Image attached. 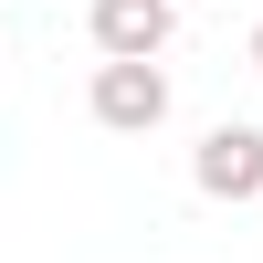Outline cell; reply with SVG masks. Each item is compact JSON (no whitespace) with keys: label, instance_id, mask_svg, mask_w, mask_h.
<instances>
[{"label":"cell","instance_id":"1","mask_svg":"<svg viewBox=\"0 0 263 263\" xmlns=\"http://www.w3.org/2000/svg\"><path fill=\"white\" fill-rule=\"evenodd\" d=\"M84 105H95V126H116V137H147V126H168V74L158 63H95Z\"/></svg>","mask_w":263,"mask_h":263},{"label":"cell","instance_id":"2","mask_svg":"<svg viewBox=\"0 0 263 263\" xmlns=\"http://www.w3.org/2000/svg\"><path fill=\"white\" fill-rule=\"evenodd\" d=\"M190 179H200V200H263V126L221 116L200 147H190Z\"/></svg>","mask_w":263,"mask_h":263},{"label":"cell","instance_id":"3","mask_svg":"<svg viewBox=\"0 0 263 263\" xmlns=\"http://www.w3.org/2000/svg\"><path fill=\"white\" fill-rule=\"evenodd\" d=\"M84 32H95L105 63H158L168 32H179V11L168 0H84Z\"/></svg>","mask_w":263,"mask_h":263},{"label":"cell","instance_id":"4","mask_svg":"<svg viewBox=\"0 0 263 263\" xmlns=\"http://www.w3.org/2000/svg\"><path fill=\"white\" fill-rule=\"evenodd\" d=\"M253 74H263V21H253Z\"/></svg>","mask_w":263,"mask_h":263}]
</instances>
